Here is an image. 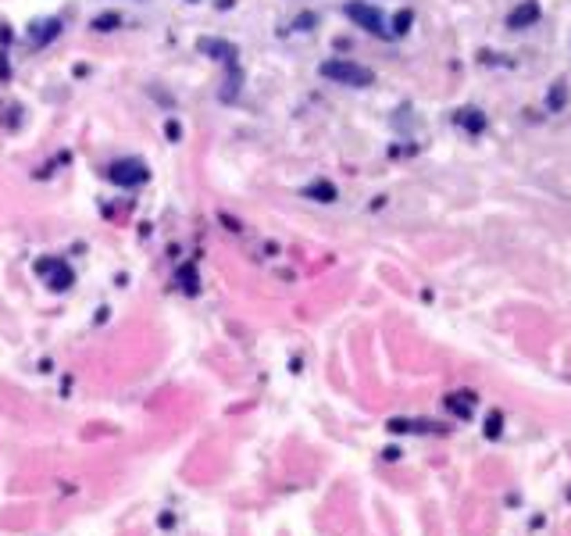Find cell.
Wrapping results in <instances>:
<instances>
[{"mask_svg": "<svg viewBox=\"0 0 571 536\" xmlns=\"http://www.w3.org/2000/svg\"><path fill=\"white\" fill-rule=\"evenodd\" d=\"M322 75L332 79V82H340V86H354V90L371 86V82H375V72H371V68L357 65V61H347V57L325 61V65H322Z\"/></svg>", "mask_w": 571, "mask_h": 536, "instance_id": "1", "label": "cell"}, {"mask_svg": "<svg viewBox=\"0 0 571 536\" xmlns=\"http://www.w3.org/2000/svg\"><path fill=\"white\" fill-rule=\"evenodd\" d=\"M108 179L115 186H139V182L151 179V169H146L139 157H118L108 164Z\"/></svg>", "mask_w": 571, "mask_h": 536, "instance_id": "2", "label": "cell"}, {"mask_svg": "<svg viewBox=\"0 0 571 536\" xmlns=\"http://www.w3.org/2000/svg\"><path fill=\"white\" fill-rule=\"evenodd\" d=\"M343 11H347V18H350V22H357L361 29H368L371 36H389V29H386V15L378 11V8H371V4H361V0H350V4H347Z\"/></svg>", "mask_w": 571, "mask_h": 536, "instance_id": "3", "label": "cell"}, {"mask_svg": "<svg viewBox=\"0 0 571 536\" xmlns=\"http://www.w3.org/2000/svg\"><path fill=\"white\" fill-rule=\"evenodd\" d=\"M36 276H43L47 286L54 294H65L72 286V268L61 261V258H47V261H36Z\"/></svg>", "mask_w": 571, "mask_h": 536, "instance_id": "4", "label": "cell"}, {"mask_svg": "<svg viewBox=\"0 0 571 536\" xmlns=\"http://www.w3.org/2000/svg\"><path fill=\"white\" fill-rule=\"evenodd\" d=\"M443 408H447L457 422H472L475 408H478V394H475V390H454V394L443 397Z\"/></svg>", "mask_w": 571, "mask_h": 536, "instance_id": "5", "label": "cell"}, {"mask_svg": "<svg viewBox=\"0 0 571 536\" xmlns=\"http://www.w3.org/2000/svg\"><path fill=\"white\" fill-rule=\"evenodd\" d=\"M536 22H539V4H536V0H521V4L507 15V26H511V29H528Z\"/></svg>", "mask_w": 571, "mask_h": 536, "instance_id": "6", "label": "cell"}, {"mask_svg": "<svg viewBox=\"0 0 571 536\" xmlns=\"http://www.w3.org/2000/svg\"><path fill=\"white\" fill-rule=\"evenodd\" d=\"M503 429H507L503 411L500 408H490V411H485V419H482V437L490 440V443H496V440H503Z\"/></svg>", "mask_w": 571, "mask_h": 536, "instance_id": "7", "label": "cell"}, {"mask_svg": "<svg viewBox=\"0 0 571 536\" xmlns=\"http://www.w3.org/2000/svg\"><path fill=\"white\" fill-rule=\"evenodd\" d=\"M200 50L211 54L215 61H229V65H232V61H236V54H240L232 44H225V39H200Z\"/></svg>", "mask_w": 571, "mask_h": 536, "instance_id": "8", "label": "cell"}, {"mask_svg": "<svg viewBox=\"0 0 571 536\" xmlns=\"http://www.w3.org/2000/svg\"><path fill=\"white\" fill-rule=\"evenodd\" d=\"M175 286H179L182 294L197 297V294H200V276H197V268H193V265H182L179 276H175Z\"/></svg>", "mask_w": 571, "mask_h": 536, "instance_id": "9", "label": "cell"}, {"mask_svg": "<svg viewBox=\"0 0 571 536\" xmlns=\"http://www.w3.org/2000/svg\"><path fill=\"white\" fill-rule=\"evenodd\" d=\"M454 122H461V126L468 129V133H482V129H485V115H478L475 108L457 111V115H454Z\"/></svg>", "mask_w": 571, "mask_h": 536, "instance_id": "10", "label": "cell"}, {"mask_svg": "<svg viewBox=\"0 0 571 536\" xmlns=\"http://www.w3.org/2000/svg\"><path fill=\"white\" fill-rule=\"evenodd\" d=\"M304 197H311V200H318V204H332L336 200V186H332V182H311V186L304 190Z\"/></svg>", "mask_w": 571, "mask_h": 536, "instance_id": "11", "label": "cell"}, {"mask_svg": "<svg viewBox=\"0 0 571 536\" xmlns=\"http://www.w3.org/2000/svg\"><path fill=\"white\" fill-rule=\"evenodd\" d=\"M57 29H61V22H57V18H50V22H36L32 44L39 47V44H43V39H54V36H57Z\"/></svg>", "mask_w": 571, "mask_h": 536, "instance_id": "12", "label": "cell"}, {"mask_svg": "<svg viewBox=\"0 0 571 536\" xmlns=\"http://www.w3.org/2000/svg\"><path fill=\"white\" fill-rule=\"evenodd\" d=\"M115 26H122V15H115V11L97 15V18H93V29H97V32H111Z\"/></svg>", "mask_w": 571, "mask_h": 536, "instance_id": "13", "label": "cell"}, {"mask_svg": "<svg viewBox=\"0 0 571 536\" xmlns=\"http://www.w3.org/2000/svg\"><path fill=\"white\" fill-rule=\"evenodd\" d=\"M411 22H414V15H411V11H400V15L393 18V29H389V32H393V36H404Z\"/></svg>", "mask_w": 571, "mask_h": 536, "instance_id": "14", "label": "cell"}, {"mask_svg": "<svg viewBox=\"0 0 571 536\" xmlns=\"http://www.w3.org/2000/svg\"><path fill=\"white\" fill-rule=\"evenodd\" d=\"M386 429L393 432V437H404V432H411V419H389Z\"/></svg>", "mask_w": 571, "mask_h": 536, "instance_id": "15", "label": "cell"}, {"mask_svg": "<svg viewBox=\"0 0 571 536\" xmlns=\"http://www.w3.org/2000/svg\"><path fill=\"white\" fill-rule=\"evenodd\" d=\"M400 458H404V450H400V447H386V450H383V461H386V465H396Z\"/></svg>", "mask_w": 571, "mask_h": 536, "instance_id": "16", "label": "cell"}, {"mask_svg": "<svg viewBox=\"0 0 571 536\" xmlns=\"http://www.w3.org/2000/svg\"><path fill=\"white\" fill-rule=\"evenodd\" d=\"M561 100H564V82H557L554 93H550V108H561Z\"/></svg>", "mask_w": 571, "mask_h": 536, "instance_id": "17", "label": "cell"}, {"mask_svg": "<svg viewBox=\"0 0 571 536\" xmlns=\"http://www.w3.org/2000/svg\"><path fill=\"white\" fill-rule=\"evenodd\" d=\"M503 504H507V508H518V504H521V497H518V493H507Z\"/></svg>", "mask_w": 571, "mask_h": 536, "instance_id": "18", "label": "cell"}, {"mask_svg": "<svg viewBox=\"0 0 571 536\" xmlns=\"http://www.w3.org/2000/svg\"><path fill=\"white\" fill-rule=\"evenodd\" d=\"M543 526H546V519H543V515H536V519L528 522V529H543Z\"/></svg>", "mask_w": 571, "mask_h": 536, "instance_id": "19", "label": "cell"}, {"mask_svg": "<svg viewBox=\"0 0 571 536\" xmlns=\"http://www.w3.org/2000/svg\"><path fill=\"white\" fill-rule=\"evenodd\" d=\"M564 497H568V501H571V486H568V490H564Z\"/></svg>", "mask_w": 571, "mask_h": 536, "instance_id": "20", "label": "cell"}]
</instances>
